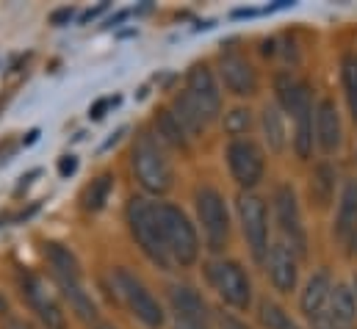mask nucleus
<instances>
[{"instance_id": "nucleus-1", "label": "nucleus", "mask_w": 357, "mask_h": 329, "mask_svg": "<svg viewBox=\"0 0 357 329\" xmlns=\"http://www.w3.org/2000/svg\"><path fill=\"white\" fill-rule=\"evenodd\" d=\"M128 227H130V236L136 238L139 249L150 257V263H155L158 268L169 271L172 257H169V249H167L161 224H158L155 205L147 202V199H142V197H133L128 202Z\"/></svg>"}, {"instance_id": "nucleus-2", "label": "nucleus", "mask_w": 357, "mask_h": 329, "mask_svg": "<svg viewBox=\"0 0 357 329\" xmlns=\"http://www.w3.org/2000/svg\"><path fill=\"white\" fill-rule=\"evenodd\" d=\"M133 171L147 194H167L172 188V164L153 133H142L133 147Z\"/></svg>"}, {"instance_id": "nucleus-3", "label": "nucleus", "mask_w": 357, "mask_h": 329, "mask_svg": "<svg viewBox=\"0 0 357 329\" xmlns=\"http://www.w3.org/2000/svg\"><path fill=\"white\" fill-rule=\"evenodd\" d=\"M155 211H158V224L169 249V257L180 266H194L199 257V241L188 216L172 202H158Z\"/></svg>"}, {"instance_id": "nucleus-4", "label": "nucleus", "mask_w": 357, "mask_h": 329, "mask_svg": "<svg viewBox=\"0 0 357 329\" xmlns=\"http://www.w3.org/2000/svg\"><path fill=\"white\" fill-rule=\"evenodd\" d=\"M114 282H116L119 296H122L125 305L130 307V313H133L144 327L158 329L164 324V310H161L158 299L147 291V285H144L136 274H130L128 268H116V271H114Z\"/></svg>"}, {"instance_id": "nucleus-5", "label": "nucleus", "mask_w": 357, "mask_h": 329, "mask_svg": "<svg viewBox=\"0 0 357 329\" xmlns=\"http://www.w3.org/2000/svg\"><path fill=\"white\" fill-rule=\"evenodd\" d=\"M194 205H197V216L202 222L208 247L213 252H219L227 244V236H230V216H227L222 194L216 188H211V185H202L194 194Z\"/></svg>"}, {"instance_id": "nucleus-6", "label": "nucleus", "mask_w": 357, "mask_h": 329, "mask_svg": "<svg viewBox=\"0 0 357 329\" xmlns=\"http://www.w3.org/2000/svg\"><path fill=\"white\" fill-rule=\"evenodd\" d=\"M238 216H241V230L247 238V247L258 263L268 257V222H266V205L261 197L244 191L238 197Z\"/></svg>"}, {"instance_id": "nucleus-7", "label": "nucleus", "mask_w": 357, "mask_h": 329, "mask_svg": "<svg viewBox=\"0 0 357 329\" xmlns=\"http://www.w3.org/2000/svg\"><path fill=\"white\" fill-rule=\"evenodd\" d=\"M208 277H211L213 288L219 291V296L230 307H236V310H247L250 307V302H252V285H250V277L244 274V268L236 260L213 263L208 268Z\"/></svg>"}, {"instance_id": "nucleus-8", "label": "nucleus", "mask_w": 357, "mask_h": 329, "mask_svg": "<svg viewBox=\"0 0 357 329\" xmlns=\"http://www.w3.org/2000/svg\"><path fill=\"white\" fill-rule=\"evenodd\" d=\"M185 91L205 116V122H213L222 114V91L216 86V78L208 64H194L185 75Z\"/></svg>"}, {"instance_id": "nucleus-9", "label": "nucleus", "mask_w": 357, "mask_h": 329, "mask_svg": "<svg viewBox=\"0 0 357 329\" xmlns=\"http://www.w3.org/2000/svg\"><path fill=\"white\" fill-rule=\"evenodd\" d=\"M227 164L233 171V180L241 188H252L264 177V153L250 139H233L227 147Z\"/></svg>"}, {"instance_id": "nucleus-10", "label": "nucleus", "mask_w": 357, "mask_h": 329, "mask_svg": "<svg viewBox=\"0 0 357 329\" xmlns=\"http://www.w3.org/2000/svg\"><path fill=\"white\" fill-rule=\"evenodd\" d=\"M22 285V296L28 299V305L33 307V313L42 319V324L47 329H64V313L59 307V302L53 299V293L45 288V282L36 274H22L20 277Z\"/></svg>"}, {"instance_id": "nucleus-11", "label": "nucleus", "mask_w": 357, "mask_h": 329, "mask_svg": "<svg viewBox=\"0 0 357 329\" xmlns=\"http://www.w3.org/2000/svg\"><path fill=\"white\" fill-rule=\"evenodd\" d=\"M274 208H277V222L285 238H291L294 249L305 252V230H302V216H299V202L291 185H280L274 194Z\"/></svg>"}, {"instance_id": "nucleus-12", "label": "nucleus", "mask_w": 357, "mask_h": 329, "mask_svg": "<svg viewBox=\"0 0 357 329\" xmlns=\"http://www.w3.org/2000/svg\"><path fill=\"white\" fill-rule=\"evenodd\" d=\"M219 75H222L225 86H227L236 97H250V94L258 91V72H255V67H252L244 56H238V53L222 56V61H219Z\"/></svg>"}, {"instance_id": "nucleus-13", "label": "nucleus", "mask_w": 357, "mask_h": 329, "mask_svg": "<svg viewBox=\"0 0 357 329\" xmlns=\"http://www.w3.org/2000/svg\"><path fill=\"white\" fill-rule=\"evenodd\" d=\"M313 105H310V89L305 83H299L296 100H294V119H296V130H294V150L296 155L305 161L313 153Z\"/></svg>"}, {"instance_id": "nucleus-14", "label": "nucleus", "mask_w": 357, "mask_h": 329, "mask_svg": "<svg viewBox=\"0 0 357 329\" xmlns=\"http://www.w3.org/2000/svg\"><path fill=\"white\" fill-rule=\"evenodd\" d=\"M268 280L280 293H291L296 288V257L285 244H274L266 257Z\"/></svg>"}, {"instance_id": "nucleus-15", "label": "nucleus", "mask_w": 357, "mask_h": 329, "mask_svg": "<svg viewBox=\"0 0 357 329\" xmlns=\"http://www.w3.org/2000/svg\"><path fill=\"white\" fill-rule=\"evenodd\" d=\"M316 141L324 153H335L341 147V116L333 100H321L316 108Z\"/></svg>"}, {"instance_id": "nucleus-16", "label": "nucleus", "mask_w": 357, "mask_h": 329, "mask_svg": "<svg viewBox=\"0 0 357 329\" xmlns=\"http://www.w3.org/2000/svg\"><path fill=\"white\" fill-rule=\"evenodd\" d=\"M169 302H172L175 316H180V319H191V321H202V324L211 321V310H208L205 299L188 285H172L169 288Z\"/></svg>"}, {"instance_id": "nucleus-17", "label": "nucleus", "mask_w": 357, "mask_h": 329, "mask_svg": "<svg viewBox=\"0 0 357 329\" xmlns=\"http://www.w3.org/2000/svg\"><path fill=\"white\" fill-rule=\"evenodd\" d=\"M330 293H333V285H330L327 271L313 274L310 282H307L305 291H302V299H299L302 313H305L310 321L321 319V316H324V307H327V302H330Z\"/></svg>"}, {"instance_id": "nucleus-18", "label": "nucleus", "mask_w": 357, "mask_h": 329, "mask_svg": "<svg viewBox=\"0 0 357 329\" xmlns=\"http://www.w3.org/2000/svg\"><path fill=\"white\" fill-rule=\"evenodd\" d=\"M330 321L335 329H349L357 316V302L355 293L347 285H335L330 293Z\"/></svg>"}, {"instance_id": "nucleus-19", "label": "nucleus", "mask_w": 357, "mask_h": 329, "mask_svg": "<svg viewBox=\"0 0 357 329\" xmlns=\"http://www.w3.org/2000/svg\"><path fill=\"white\" fill-rule=\"evenodd\" d=\"M45 254L50 260L53 277H64V280H78L81 282V263L64 244H56V241L45 244Z\"/></svg>"}, {"instance_id": "nucleus-20", "label": "nucleus", "mask_w": 357, "mask_h": 329, "mask_svg": "<svg viewBox=\"0 0 357 329\" xmlns=\"http://www.w3.org/2000/svg\"><path fill=\"white\" fill-rule=\"evenodd\" d=\"M338 236L349 238L357 233V180H349L341 194V208H338Z\"/></svg>"}, {"instance_id": "nucleus-21", "label": "nucleus", "mask_w": 357, "mask_h": 329, "mask_svg": "<svg viewBox=\"0 0 357 329\" xmlns=\"http://www.w3.org/2000/svg\"><path fill=\"white\" fill-rule=\"evenodd\" d=\"M169 111L175 114V119L183 125V130H185V133H191V136L202 133V128L208 125V122H205V116L199 114V108L194 105V100L188 97V91H180L178 97H175V102H172V108H169Z\"/></svg>"}, {"instance_id": "nucleus-22", "label": "nucleus", "mask_w": 357, "mask_h": 329, "mask_svg": "<svg viewBox=\"0 0 357 329\" xmlns=\"http://www.w3.org/2000/svg\"><path fill=\"white\" fill-rule=\"evenodd\" d=\"M261 128H264V139H266V147L280 155L285 150V122H282V114L277 105H266L264 114H261Z\"/></svg>"}, {"instance_id": "nucleus-23", "label": "nucleus", "mask_w": 357, "mask_h": 329, "mask_svg": "<svg viewBox=\"0 0 357 329\" xmlns=\"http://www.w3.org/2000/svg\"><path fill=\"white\" fill-rule=\"evenodd\" d=\"M335 194V169L330 164H319L310 174V197L319 208H327Z\"/></svg>"}, {"instance_id": "nucleus-24", "label": "nucleus", "mask_w": 357, "mask_h": 329, "mask_svg": "<svg viewBox=\"0 0 357 329\" xmlns=\"http://www.w3.org/2000/svg\"><path fill=\"white\" fill-rule=\"evenodd\" d=\"M56 282L61 285V291H64V296L70 299L73 310H75V313H78L84 321H94V319H97V307H94L91 296L84 291V285H81L78 280H64V277H56Z\"/></svg>"}, {"instance_id": "nucleus-25", "label": "nucleus", "mask_w": 357, "mask_h": 329, "mask_svg": "<svg viewBox=\"0 0 357 329\" xmlns=\"http://www.w3.org/2000/svg\"><path fill=\"white\" fill-rule=\"evenodd\" d=\"M155 133H158V141H164L169 147H178V150L188 147V133L183 130V125L175 119V114L169 108L158 111V116H155Z\"/></svg>"}, {"instance_id": "nucleus-26", "label": "nucleus", "mask_w": 357, "mask_h": 329, "mask_svg": "<svg viewBox=\"0 0 357 329\" xmlns=\"http://www.w3.org/2000/svg\"><path fill=\"white\" fill-rule=\"evenodd\" d=\"M111 188H114V177L111 174H100L97 180H91V185L84 191V211H89V213L102 211V205L111 197Z\"/></svg>"}, {"instance_id": "nucleus-27", "label": "nucleus", "mask_w": 357, "mask_h": 329, "mask_svg": "<svg viewBox=\"0 0 357 329\" xmlns=\"http://www.w3.org/2000/svg\"><path fill=\"white\" fill-rule=\"evenodd\" d=\"M261 324L266 329H299L294 321H291V316L280 307V305H274V302H261Z\"/></svg>"}, {"instance_id": "nucleus-28", "label": "nucleus", "mask_w": 357, "mask_h": 329, "mask_svg": "<svg viewBox=\"0 0 357 329\" xmlns=\"http://www.w3.org/2000/svg\"><path fill=\"white\" fill-rule=\"evenodd\" d=\"M252 128V111L250 108H233L225 114V133L230 136H244Z\"/></svg>"}, {"instance_id": "nucleus-29", "label": "nucleus", "mask_w": 357, "mask_h": 329, "mask_svg": "<svg viewBox=\"0 0 357 329\" xmlns=\"http://www.w3.org/2000/svg\"><path fill=\"white\" fill-rule=\"evenodd\" d=\"M344 86H347V100H349V108H352V116L357 122V59L349 56L344 61Z\"/></svg>"}, {"instance_id": "nucleus-30", "label": "nucleus", "mask_w": 357, "mask_h": 329, "mask_svg": "<svg viewBox=\"0 0 357 329\" xmlns=\"http://www.w3.org/2000/svg\"><path fill=\"white\" fill-rule=\"evenodd\" d=\"M274 89H277V97H280V105L285 111H294V100H296V91H299V83L294 81L291 75H277L274 81Z\"/></svg>"}, {"instance_id": "nucleus-31", "label": "nucleus", "mask_w": 357, "mask_h": 329, "mask_svg": "<svg viewBox=\"0 0 357 329\" xmlns=\"http://www.w3.org/2000/svg\"><path fill=\"white\" fill-rule=\"evenodd\" d=\"M114 105H119V97H100V100L89 108V116L91 119H102V116H105V111H108V108H114Z\"/></svg>"}, {"instance_id": "nucleus-32", "label": "nucleus", "mask_w": 357, "mask_h": 329, "mask_svg": "<svg viewBox=\"0 0 357 329\" xmlns=\"http://www.w3.org/2000/svg\"><path fill=\"white\" fill-rule=\"evenodd\" d=\"M75 169H78V158H75V155H61V158H59V174H61V177L75 174Z\"/></svg>"}, {"instance_id": "nucleus-33", "label": "nucleus", "mask_w": 357, "mask_h": 329, "mask_svg": "<svg viewBox=\"0 0 357 329\" xmlns=\"http://www.w3.org/2000/svg\"><path fill=\"white\" fill-rule=\"evenodd\" d=\"M219 329H250L241 319H236V316H230V313H222L219 316Z\"/></svg>"}, {"instance_id": "nucleus-34", "label": "nucleus", "mask_w": 357, "mask_h": 329, "mask_svg": "<svg viewBox=\"0 0 357 329\" xmlns=\"http://www.w3.org/2000/svg\"><path fill=\"white\" fill-rule=\"evenodd\" d=\"M73 6H67V8H56L53 14H50V25H64V22H70L73 20Z\"/></svg>"}, {"instance_id": "nucleus-35", "label": "nucleus", "mask_w": 357, "mask_h": 329, "mask_svg": "<svg viewBox=\"0 0 357 329\" xmlns=\"http://www.w3.org/2000/svg\"><path fill=\"white\" fill-rule=\"evenodd\" d=\"M175 329H208V324H202V321H191V319H180V316H175Z\"/></svg>"}, {"instance_id": "nucleus-36", "label": "nucleus", "mask_w": 357, "mask_h": 329, "mask_svg": "<svg viewBox=\"0 0 357 329\" xmlns=\"http://www.w3.org/2000/svg\"><path fill=\"white\" fill-rule=\"evenodd\" d=\"M105 8H108V3H100L97 8H89L86 14H81V22H89V20H94V17H100V14L105 11Z\"/></svg>"}, {"instance_id": "nucleus-37", "label": "nucleus", "mask_w": 357, "mask_h": 329, "mask_svg": "<svg viewBox=\"0 0 357 329\" xmlns=\"http://www.w3.org/2000/svg\"><path fill=\"white\" fill-rule=\"evenodd\" d=\"M122 136H125V128H119V130H116V133H114V139H108V141H105V144H102V150H111V147H114V144H116V141H119V139H122Z\"/></svg>"}, {"instance_id": "nucleus-38", "label": "nucleus", "mask_w": 357, "mask_h": 329, "mask_svg": "<svg viewBox=\"0 0 357 329\" xmlns=\"http://www.w3.org/2000/svg\"><path fill=\"white\" fill-rule=\"evenodd\" d=\"M6 329H31V327H28L25 321H20V319H11V321L6 324Z\"/></svg>"}, {"instance_id": "nucleus-39", "label": "nucleus", "mask_w": 357, "mask_h": 329, "mask_svg": "<svg viewBox=\"0 0 357 329\" xmlns=\"http://www.w3.org/2000/svg\"><path fill=\"white\" fill-rule=\"evenodd\" d=\"M36 139H39V130H31V133H28V136L22 139V144H25V147H31V144H33Z\"/></svg>"}, {"instance_id": "nucleus-40", "label": "nucleus", "mask_w": 357, "mask_h": 329, "mask_svg": "<svg viewBox=\"0 0 357 329\" xmlns=\"http://www.w3.org/2000/svg\"><path fill=\"white\" fill-rule=\"evenodd\" d=\"M125 17H128V11H119L116 17H111V20H108V25H119V22H122Z\"/></svg>"}, {"instance_id": "nucleus-41", "label": "nucleus", "mask_w": 357, "mask_h": 329, "mask_svg": "<svg viewBox=\"0 0 357 329\" xmlns=\"http://www.w3.org/2000/svg\"><path fill=\"white\" fill-rule=\"evenodd\" d=\"M97 329H114V327H97Z\"/></svg>"}]
</instances>
